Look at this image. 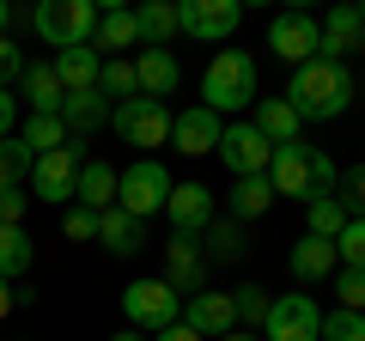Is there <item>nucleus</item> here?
<instances>
[{"instance_id":"22","label":"nucleus","mask_w":365,"mask_h":341,"mask_svg":"<svg viewBox=\"0 0 365 341\" xmlns=\"http://www.w3.org/2000/svg\"><path fill=\"white\" fill-rule=\"evenodd\" d=\"M116 183H122V170H110L104 158H86V165H79L73 201H79V208H91V213H104V208H116Z\"/></svg>"},{"instance_id":"42","label":"nucleus","mask_w":365,"mask_h":341,"mask_svg":"<svg viewBox=\"0 0 365 341\" xmlns=\"http://www.w3.org/2000/svg\"><path fill=\"white\" fill-rule=\"evenodd\" d=\"M19 73H25V55H19V49H13V43L0 37V86H13V79H19Z\"/></svg>"},{"instance_id":"4","label":"nucleus","mask_w":365,"mask_h":341,"mask_svg":"<svg viewBox=\"0 0 365 341\" xmlns=\"http://www.w3.org/2000/svg\"><path fill=\"white\" fill-rule=\"evenodd\" d=\"M122 311H128L134 329H170V323H182V292L170 280H128Z\"/></svg>"},{"instance_id":"35","label":"nucleus","mask_w":365,"mask_h":341,"mask_svg":"<svg viewBox=\"0 0 365 341\" xmlns=\"http://www.w3.org/2000/svg\"><path fill=\"white\" fill-rule=\"evenodd\" d=\"M335 256H341V268H365V220H347V225H341Z\"/></svg>"},{"instance_id":"11","label":"nucleus","mask_w":365,"mask_h":341,"mask_svg":"<svg viewBox=\"0 0 365 341\" xmlns=\"http://www.w3.org/2000/svg\"><path fill=\"white\" fill-rule=\"evenodd\" d=\"M182 13V31L201 43H225L237 31V19H244V0H177Z\"/></svg>"},{"instance_id":"8","label":"nucleus","mask_w":365,"mask_h":341,"mask_svg":"<svg viewBox=\"0 0 365 341\" xmlns=\"http://www.w3.org/2000/svg\"><path fill=\"white\" fill-rule=\"evenodd\" d=\"M268 49L280 55V61H292V67H304V61H317V55H323V19L317 13H280L268 25Z\"/></svg>"},{"instance_id":"32","label":"nucleus","mask_w":365,"mask_h":341,"mask_svg":"<svg viewBox=\"0 0 365 341\" xmlns=\"http://www.w3.org/2000/svg\"><path fill=\"white\" fill-rule=\"evenodd\" d=\"M19 141H25V146H31V158H37V153H55V146H67L73 134H67V122H61V116H37V110H31V122H25V134H19Z\"/></svg>"},{"instance_id":"45","label":"nucleus","mask_w":365,"mask_h":341,"mask_svg":"<svg viewBox=\"0 0 365 341\" xmlns=\"http://www.w3.org/2000/svg\"><path fill=\"white\" fill-rule=\"evenodd\" d=\"M158 341H207V335H195L189 323H170V329H158Z\"/></svg>"},{"instance_id":"24","label":"nucleus","mask_w":365,"mask_h":341,"mask_svg":"<svg viewBox=\"0 0 365 341\" xmlns=\"http://www.w3.org/2000/svg\"><path fill=\"white\" fill-rule=\"evenodd\" d=\"M98 244H104L110 256H134V250L146 244V232H140V220H134L128 208H104L98 213Z\"/></svg>"},{"instance_id":"14","label":"nucleus","mask_w":365,"mask_h":341,"mask_svg":"<svg viewBox=\"0 0 365 341\" xmlns=\"http://www.w3.org/2000/svg\"><path fill=\"white\" fill-rule=\"evenodd\" d=\"M268 183H274V195H287V201H311V146H304V141L274 146Z\"/></svg>"},{"instance_id":"51","label":"nucleus","mask_w":365,"mask_h":341,"mask_svg":"<svg viewBox=\"0 0 365 341\" xmlns=\"http://www.w3.org/2000/svg\"><path fill=\"white\" fill-rule=\"evenodd\" d=\"M110 341H140V335H134V329H122V335H110Z\"/></svg>"},{"instance_id":"16","label":"nucleus","mask_w":365,"mask_h":341,"mask_svg":"<svg viewBox=\"0 0 365 341\" xmlns=\"http://www.w3.org/2000/svg\"><path fill=\"white\" fill-rule=\"evenodd\" d=\"M201 275H207V256H201V244H195V232H177L165 244V280L177 292H201Z\"/></svg>"},{"instance_id":"50","label":"nucleus","mask_w":365,"mask_h":341,"mask_svg":"<svg viewBox=\"0 0 365 341\" xmlns=\"http://www.w3.org/2000/svg\"><path fill=\"white\" fill-rule=\"evenodd\" d=\"M287 6L292 13H311V6H323V0H287Z\"/></svg>"},{"instance_id":"37","label":"nucleus","mask_w":365,"mask_h":341,"mask_svg":"<svg viewBox=\"0 0 365 341\" xmlns=\"http://www.w3.org/2000/svg\"><path fill=\"white\" fill-rule=\"evenodd\" d=\"M335 299L341 311H365V268H335Z\"/></svg>"},{"instance_id":"3","label":"nucleus","mask_w":365,"mask_h":341,"mask_svg":"<svg viewBox=\"0 0 365 341\" xmlns=\"http://www.w3.org/2000/svg\"><path fill=\"white\" fill-rule=\"evenodd\" d=\"M31 25H37V37L49 43V49H79V43H91V31H98V6H91V0H37Z\"/></svg>"},{"instance_id":"15","label":"nucleus","mask_w":365,"mask_h":341,"mask_svg":"<svg viewBox=\"0 0 365 341\" xmlns=\"http://www.w3.org/2000/svg\"><path fill=\"white\" fill-rule=\"evenodd\" d=\"M353 49H365V13L353 0H335L329 19H323V55L341 61V55H353Z\"/></svg>"},{"instance_id":"13","label":"nucleus","mask_w":365,"mask_h":341,"mask_svg":"<svg viewBox=\"0 0 365 341\" xmlns=\"http://www.w3.org/2000/svg\"><path fill=\"white\" fill-rule=\"evenodd\" d=\"M182 323L195 329V335L220 341V335L237 329V299L232 292H189V299H182Z\"/></svg>"},{"instance_id":"25","label":"nucleus","mask_w":365,"mask_h":341,"mask_svg":"<svg viewBox=\"0 0 365 341\" xmlns=\"http://www.w3.org/2000/svg\"><path fill=\"white\" fill-rule=\"evenodd\" d=\"M55 73H61L67 92H91V86H98V73H104V55L91 49V43H79V49H61V55H55Z\"/></svg>"},{"instance_id":"23","label":"nucleus","mask_w":365,"mask_h":341,"mask_svg":"<svg viewBox=\"0 0 365 341\" xmlns=\"http://www.w3.org/2000/svg\"><path fill=\"white\" fill-rule=\"evenodd\" d=\"M287 263H292V275H299V280H329L341 256H335V238H317V232H304L299 244H292V256H287Z\"/></svg>"},{"instance_id":"2","label":"nucleus","mask_w":365,"mask_h":341,"mask_svg":"<svg viewBox=\"0 0 365 341\" xmlns=\"http://www.w3.org/2000/svg\"><path fill=\"white\" fill-rule=\"evenodd\" d=\"M201 104L220 110V116L225 110H232V116L250 110L256 104V61H250L244 49H220L207 61V73H201Z\"/></svg>"},{"instance_id":"21","label":"nucleus","mask_w":365,"mask_h":341,"mask_svg":"<svg viewBox=\"0 0 365 341\" xmlns=\"http://www.w3.org/2000/svg\"><path fill=\"white\" fill-rule=\"evenodd\" d=\"M134 79H140L146 98H170L182 86V67H177L170 49H140V55H134Z\"/></svg>"},{"instance_id":"17","label":"nucleus","mask_w":365,"mask_h":341,"mask_svg":"<svg viewBox=\"0 0 365 341\" xmlns=\"http://www.w3.org/2000/svg\"><path fill=\"white\" fill-rule=\"evenodd\" d=\"M19 98H25L37 116H61L67 86H61V73H55V61H31L25 73H19Z\"/></svg>"},{"instance_id":"43","label":"nucleus","mask_w":365,"mask_h":341,"mask_svg":"<svg viewBox=\"0 0 365 341\" xmlns=\"http://www.w3.org/2000/svg\"><path fill=\"white\" fill-rule=\"evenodd\" d=\"M13 128H19V92H13V86H0V141H6Z\"/></svg>"},{"instance_id":"12","label":"nucleus","mask_w":365,"mask_h":341,"mask_svg":"<svg viewBox=\"0 0 365 341\" xmlns=\"http://www.w3.org/2000/svg\"><path fill=\"white\" fill-rule=\"evenodd\" d=\"M220 134H225V116L207 104H189L182 116H170V141L182 146V158H201V153H220Z\"/></svg>"},{"instance_id":"10","label":"nucleus","mask_w":365,"mask_h":341,"mask_svg":"<svg viewBox=\"0 0 365 341\" xmlns=\"http://www.w3.org/2000/svg\"><path fill=\"white\" fill-rule=\"evenodd\" d=\"M220 158H225V170H232V177H262V170H268V158H274V141L256 128V122H225Z\"/></svg>"},{"instance_id":"30","label":"nucleus","mask_w":365,"mask_h":341,"mask_svg":"<svg viewBox=\"0 0 365 341\" xmlns=\"http://www.w3.org/2000/svg\"><path fill=\"white\" fill-rule=\"evenodd\" d=\"M244 250H250L244 220H213V225H207V263H237Z\"/></svg>"},{"instance_id":"40","label":"nucleus","mask_w":365,"mask_h":341,"mask_svg":"<svg viewBox=\"0 0 365 341\" xmlns=\"http://www.w3.org/2000/svg\"><path fill=\"white\" fill-rule=\"evenodd\" d=\"M61 232H67V238H98V213H91V208H67Z\"/></svg>"},{"instance_id":"18","label":"nucleus","mask_w":365,"mask_h":341,"mask_svg":"<svg viewBox=\"0 0 365 341\" xmlns=\"http://www.w3.org/2000/svg\"><path fill=\"white\" fill-rule=\"evenodd\" d=\"M165 213H170L177 232H207L213 225V189L207 183H177L170 201H165Z\"/></svg>"},{"instance_id":"44","label":"nucleus","mask_w":365,"mask_h":341,"mask_svg":"<svg viewBox=\"0 0 365 341\" xmlns=\"http://www.w3.org/2000/svg\"><path fill=\"white\" fill-rule=\"evenodd\" d=\"M347 201H353V220H365V165L353 170V195Z\"/></svg>"},{"instance_id":"53","label":"nucleus","mask_w":365,"mask_h":341,"mask_svg":"<svg viewBox=\"0 0 365 341\" xmlns=\"http://www.w3.org/2000/svg\"><path fill=\"white\" fill-rule=\"evenodd\" d=\"M353 6H359V13H365V0H353Z\"/></svg>"},{"instance_id":"41","label":"nucleus","mask_w":365,"mask_h":341,"mask_svg":"<svg viewBox=\"0 0 365 341\" xmlns=\"http://www.w3.org/2000/svg\"><path fill=\"white\" fill-rule=\"evenodd\" d=\"M25 189H0V225H19V220H25Z\"/></svg>"},{"instance_id":"54","label":"nucleus","mask_w":365,"mask_h":341,"mask_svg":"<svg viewBox=\"0 0 365 341\" xmlns=\"http://www.w3.org/2000/svg\"><path fill=\"white\" fill-rule=\"evenodd\" d=\"M359 98H365V86H359Z\"/></svg>"},{"instance_id":"9","label":"nucleus","mask_w":365,"mask_h":341,"mask_svg":"<svg viewBox=\"0 0 365 341\" xmlns=\"http://www.w3.org/2000/svg\"><path fill=\"white\" fill-rule=\"evenodd\" d=\"M110 128H116L128 146H165L170 141V110H165V98L140 92V98H128V104H116Z\"/></svg>"},{"instance_id":"26","label":"nucleus","mask_w":365,"mask_h":341,"mask_svg":"<svg viewBox=\"0 0 365 341\" xmlns=\"http://www.w3.org/2000/svg\"><path fill=\"white\" fill-rule=\"evenodd\" d=\"M256 128L268 134L274 146H292V141H299V128H304V116L287 104V98H256Z\"/></svg>"},{"instance_id":"31","label":"nucleus","mask_w":365,"mask_h":341,"mask_svg":"<svg viewBox=\"0 0 365 341\" xmlns=\"http://www.w3.org/2000/svg\"><path fill=\"white\" fill-rule=\"evenodd\" d=\"M98 92H104L110 104H128V98H140V79H134V61L110 55V61H104V73H98Z\"/></svg>"},{"instance_id":"20","label":"nucleus","mask_w":365,"mask_h":341,"mask_svg":"<svg viewBox=\"0 0 365 341\" xmlns=\"http://www.w3.org/2000/svg\"><path fill=\"white\" fill-rule=\"evenodd\" d=\"M134 31H140L146 49H165L170 37H182V13H177V0H140V6H134Z\"/></svg>"},{"instance_id":"36","label":"nucleus","mask_w":365,"mask_h":341,"mask_svg":"<svg viewBox=\"0 0 365 341\" xmlns=\"http://www.w3.org/2000/svg\"><path fill=\"white\" fill-rule=\"evenodd\" d=\"M323 341H365V311H329Z\"/></svg>"},{"instance_id":"7","label":"nucleus","mask_w":365,"mask_h":341,"mask_svg":"<svg viewBox=\"0 0 365 341\" xmlns=\"http://www.w3.org/2000/svg\"><path fill=\"white\" fill-rule=\"evenodd\" d=\"M79 141H67V146H55V153H37L31 158V195L37 201H73V189H79Z\"/></svg>"},{"instance_id":"38","label":"nucleus","mask_w":365,"mask_h":341,"mask_svg":"<svg viewBox=\"0 0 365 341\" xmlns=\"http://www.w3.org/2000/svg\"><path fill=\"white\" fill-rule=\"evenodd\" d=\"M232 299H237V323H268V292H262V287H237L232 292Z\"/></svg>"},{"instance_id":"28","label":"nucleus","mask_w":365,"mask_h":341,"mask_svg":"<svg viewBox=\"0 0 365 341\" xmlns=\"http://www.w3.org/2000/svg\"><path fill=\"white\" fill-rule=\"evenodd\" d=\"M128 43H140V31H134V6H122V13H98L91 49H98V55H116V49H128Z\"/></svg>"},{"instance_id":"39","label":"nucleus","mask_w":365,"mask_h":341,"mask_svg":"<svg viewBox=\"0 0 365 341\" xmlns=\"http://www.w3.org/2000/svg\"><path fill=\"white\" fill-rule=\"evenodd\" d=\"M329 189H335V158H329V153H317V146H311V201H323Z\"/></svg>"},{"instance_id":"19","label":"nucleus","mask_w":365,"mask_h":341,"mask_svg":"<svg viewBox=\"0 0 365 341\" xmlns=\"http://www.w3.org/2000/svg\"><path fill=\"white\" fill-rule=\"evenodd\" d=\"M110 116H116V104H110L98 86H91V92H67V98H61L67 134H98V128H110Z\"/></svg>"},{"instance_id":"34","label":"nucleus","mask_w":365,"mask_h":341,"mask_svg":"<svg viewBox=\"0 0 365 341\" xmlns=\"http://www.w3.org/2000/svg\"><path fill=\"white\" fill-rule=\"evenodd\" d=\"M304 213H311V232H317V238H341V225L353 220V213L341 208L335 195H323V201H304Z\"/></svg>"},{"instance_id":"48","label":"nucleus","mask_w":365,"mask_h":341,"mask_svg":"<svg viewBox=\"0 0 365 341\" xmlns=\"http://www.w3.org/2000/svg\"><path fill=\"white\" fill-rule=\"evenodd\" d=\"M220 341H262L256 329H232V335H220Z\"/></svg>"},{"instance_id":"29","label":"nucleus","mask_w":365,"mask_h":341,"mask_svg":"<svg viewBox=\"0 0 365 341\" xmlns=\"http://www.w3.org/2000/svg\"><path fill=\"white\" fill-rule=\"evenodd\" d=\"M31 263H37V244L25 238V225H0V275L19 280Z\"/></svg>"},{"instance_id":"1","label":"nucleus","mask_w":365,"mask_h":341,"mask_svg":"<svg viewBox=\"0 0 365 341\" xmlns=\"http://www.w3.org/2000/svg\"><path fill=\"white\" fill-rule=\"evenodd\" d=\"M353 73L341 61H329V55H317V61H304V67H292V86H287V104L299 110L304 122H335L341 110L353 104Z\"/></svg>"},{"instance_id":"52","label":"nucleus","mask_w":365,"mask_h":341,"mask_svg":"<svg viewBox=\"0 0 365 341\" xmlns=\"http://www.w3.org/2000/svg\"><path fill=\"white\" fill-rule=\"evenodd\" d=\"M244 6H274V0H244Z\"/></svg>"},{"instance_id":"46","label":"nucleus","mask_w":365,"mask_h":341,"mask_svg":"<svg viewBox=\"0 0 365 341\" xmlns=\"http://www.w3.org/2000/svg\"><path fill=\"white\" fill-rule=\"evenodd\" d=\"M19 299H25V292H13V280H6V275H0V317H6V311H13V305Z\"/></svg>"},{"instance_id":"33","label":"nucleus","mask_w":365,"mask_h":341,"mask_svg":"<svg viewBox=\"0 0 365 341\" xmlns=\"http://www.w3.org/2000/svg\"><path fill=\"white\" fill-rule=\"evenodd\" d=\"M25 177H31V146L19 134H6L0 141V189H25Z\"/></svg>"},{"instance_id":"49","label":"nucleus","mask_w":365,"mask_h":341,"mask_svg":"<svg viewBox=\"0 0 365 341\" xmlns=\"http://www.w3.org/2000/svg\"><path fill=\"white\" fill-rule=\"evenodd\" d=\"M91 6H98V13H122V6H128V0H91Z\"/></svg>"},{"instance_id":"27","label":"nucleus","mask_w":365,"mask_h":341,"mask_svg":"<svg viewBox=\"0 0 365 341\" xmlns=\"http://www.w3.org/2000/svg\"><path fill=\"white\" fill-rule=\"evenodd\" d=\"M268 208H274L268 170H262V177H232V220H262Z\"/></svg>"},{"instance_id":"47","label":"nucleus","mask_w":365,"mask_h":341,"mask_svg":"<svg viewBox=\"0 0 365 341\" xmlns=\"http://www.w3.org/2000/svg\"><path fill=\"white\" fill-rule=\"evenodd\" d=\"M6 25H13V0H0V37H6Z\"/></svg>"},{"instance_id":"5","label":"nucleus","mask_w":365,"mask_h":341,"mask_svg":"<svg viewBox=\"0 0 365 341\" xmlns=\"http://www.w3.org/2000/svg\"><path fill=\"white\" fill-rule=\"evenodd\" d=\"M170 170L158 165V158H140V165H128L122 170V183H116V208H128L134 220H146V213H165V201H170Z\"/></svg>"},{"instance_id":"6","label":"nucleus","mask_w":365,"mask_h":341,"mask_svg":"<svg viewBox=\"0 0 365 341\" xmlns=\"http://www.w3.org/2000/svg\"><path fill=\"white\" fill-rule=\"evenodd\" d=\"M262 341H323V311H317L311 292H280L268 305V323Z\"/></svg>"}]
</instances>
